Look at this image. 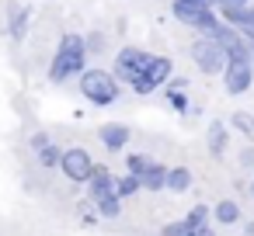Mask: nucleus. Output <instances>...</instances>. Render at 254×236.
I'll list each match as a JSON object with an SVG mask.
<instances>
[{"mask_svg":"<svg viewBox=\"0 0 254 236\" xmlns=\"http://www.w3.org/2000/svg\"><path fill=\"white\" fill-rule=\"evenodd\" d=\"M84 59H87V46L80 35H63L60 39V49L53 56V66H49V80L53 84H63L66 77L73 73H84Z\"/></svg>","mask_w":254,"mask_h":236,"instance_id":"f257e3e1","label":"nucleus"},{"mask_svg":"<svg viewBox=\"0 0 254 236\" xmlns=\"http://www.w3.org/2000/svg\"><path fill=\"white\" fill-rule=\"evenodd\" d=\"M80 94H84L91 104L105 108V104L119 101L122 84H119V80H115L108 70H84V73H80Z\"/></svg>","mask_w":254,"mask_h":236,"instance_id":"f03ea898","label":"nucleus"},{"mask_svg":"<svg viewBox=\"0 0 254 236\" xmlns=\"http://www.w3.org/2000/svg\"><path fill=\"white\" fill-rule=\"evenodd\" d=\"M87 188H91V201H94V208H98L101 215L115 219V215L122 212V198L115 194V177H112V170L94 167V174H91Z\"/></svg>","mask_w":254,"mask_h":236,"instance_id":"7ed1b4c3","label":"nucleus"},{"mask_svg":"<svg viewBox=\"0 0 254 236\" xmlns=\"http://www.w3.org/2000/svg\"><path fill=\"white\" fill-rule=\"evenodd\" d=\"M171 70H174V66H171V59H167V56H153V59H150V66L132 80V91H136V94H153L160 84H167V80H171Z\"/></svg>","mask_w":254,"mask_h":236,"instance_id":"20e7f679","label":"nucleus"},{"mask_svg":"<svg viewBox=\"0 0 254 236\" xmlns=\"http://www.w3.org/2000/svg\"><path fill=\"white\" fill-rule=\"evenodd\" d=\"M191 59H195V66H198L205 77L223 73V66H226V52H223L212 39H198V42L191 46Z\"/></svg>","mask_w":254,"mask_h":236,"instance_id":"39448f33","label":"nucleus"},{"mask_svg":"<svg viewBox=\"0 0 254 236\" xmlns=\"http://www.w3.org/2000/svg\"><path fill=\"white\" fill-rule=\"evenodd\" d=\"M94 160H91V153L87 149H66V153H60V170L70 177V181H77V184H87L91 181V174H94Z\"/></svg>","mask_w":254,"mask_h":236,"instance_id":"423d86ee","label":"nucleus"},{"mask_svg":"<svg viewBox=\"0 0 254 236\" xmlns=\"http://www.w3.org/2000/svg\"><path fill=\"white\" fill-rule=\"evenodd\" d=\"M223 80H226V94H244V91H251V84H254V63H251V59H226Z\"/></svg>","mask_w":254,"mask_h":236,"instance_id":"0eeeda50","label":"nucleus"},{"mask_svg":"<svg viewBox=\"0 0 254 236\" xmlns=\"http://www.w3.org/2000/svg\"><path fill=\"white\" fill-rule=\"evenodd\" d=\"M174 18H178V21H185L188 28L205 32V35L219 25V14H216L212 7H191V4H174Z\"/></svg>","mask_w":254,"mask_h":236,"instance_id":"6e6552de","label":"nucleus"},{"mask_svg":"<svg viewBox=\"0 0 254 236\" xmlns=\"http://www.w3.org/2000/svg\"><path fill=\"white\" fill-rule=\"evenodd\" d=\"M150 59H153V56L143 52V49H122V52L115 56V70H119L115 80H129V84H132V80L150 66Z\"/></svg>","mask_w":254,"mask_h":236,"instance_id":"1a4fd4ad","label":"nucleus"},{"mask_svg":"<svg viewBox=\"0 0 254 236\" xmlns=\"http://www.w3.org/2000/svg\"><path fill=\"white\" fill-rule=\"evenodd\" d=\"M205 219H209V208L205 205H195L178 226H167L164 229V236H195V233H202L205 229Z\"/></svg>","mask_w":254,"mask_h":236,"instance_id":"9d476101","label":"nucleus"},{"mask_svg":"<svg viewBox=\"0 0 254 236\" xmlns=\"http://www.w3.org/2000/svg\"><path fill=\"white\" fill-rule=\"evenodd\" d=\"M98 139L105 142V149H112V153H119L126 142H129V129L122 125V122H105L101 129H98Z\"/></svg>","mask_w":254,"mask_h":236,"instance_id":"9b49d317","label":"nucleus"},{"mask_svg":"<svg viewBox=\"0 0 254 236\" xmlns=\"http://www.w3.org/2000/svg\"><path fill=\"white\" fill-rule=\"evenodd\" d=\"M205 139H209L212 156H223V153H226V139H230V125H226V122H212L209 132H205Z\"/></svg>","mask_w":254,"mask_h":236,"instance_id":"f8f14e48","label":"nucleus"},{"mask_svg":"<svg viewBox=\"0 0 254 236\" xmlns=\"http://www.w3.org/2000/svg\"><path fill=\"white\" fill-rule=\"evenodd\" d=\"M164 188H171V191H188L191 188V174H188V167H167V177H164Z\"/></svg>","mask_w":254,"mask_h":236,"instance_id":"ddd939ff","label":"nucleus"},{"mask_svg":"<svg viewBox=\"0 0 254 236\" xmlns=\"http://www.w3.org/2000/svg\"><path fill=\"white\" fill-rule=\"evenodd\" d=\"M164 177H167V167H164V163H150V170L139 177V188H146V191H160V188H164Z\"/></svg>","mask_w":254,"mask_h":236,"instance_id":"4468645a","label":"nucleus"},{"mask_svg":"<svg viewBox=\"0 0 254 236\" xmlns=\"http://www.w3.org/2000/svg\"><path fill=\"white\" fill-rule=\"evenodd\" d=\"M216 222H223V226H233V222H240V205L233 201V198H223L219 205H216Z\"/></svg>","mask_w":254,"mask_h":236,"instance_id":"2eb2a0df","label":"nucleus"},{"mask_svg":"<svg viewBox=\"0 0 254 236\" xmlns=\"http://www.w3.org/2000/svg\"><path fill=\"white\" fill-rule=\"evenodd\" d=\"M32 146L39 149V156H42V163H46V167H60V149H56L46 136H35V139H32Z\"/></svg>","mask_w":254,"mask_h":236,"instance_id":"dca6fc26","label":"nucleus"},{"mask_svg":"<svg viewBox=\"0 0 254 236\" xmlns=\"http://www.w3.org/2000/svg\"><path fill=\"white\" fill-rule=\"evenodd\" d=\"M136 191H139V177H132V174L115 177V194H119V198H129V194H136Z\"/></svg>","mask_w":254,"mask_h":236,"instance_id":"f3484780","label":"nucleus"},{"mask_svg":"<svg viewBox=\"0 0 254 236\" xmlns=\"http://www.w3.org/2000/svg\"><path fill=\"white\" fill-rule=\"evenodd\" d=\"M233 129H237L244 139H251V142H254V118H251L247 111H237V115H233Z\"/></svg>","mask_w":254,"mask_h":236,"instance_id":"a211bd4d","label":"nucleus"},{"mask_svg":"<svg viewBox=\"0 0 254 236\" xmlns=\"http://www.w3.org/2000/svg\"><path fill=\"white\" fill-rule=\"evenodd\" d=\"M150 163H153V160H150V156H139V153H132V156L126 160V167H129L132 177H143V174L150 170Z\"/></svg>","mask_w":254,"mask_h":236,"instance_id":"6ab92c4d","label":"nucleus"},{"mask_svg":"<svg viewBox=\"0 0 254 236\" xmlns=\"http://www.w3.org/2000/svg\"><path fill=\"white\" fill-rule=\"evenodd\" d=\"M25 25H28V11H18V14H14V25H11V35L21 39V35H25Z\"/></svg>","mask_w":254,"mask_h":236,"instance_id":"aec40b11","label":"nucleus"},{"mask_svg":"<svg viewBox=\"0 0 254 236\" xmlns=\"http://www.w3.org/2000/svg\"><path fill=\"white\" fill-rule=\"evenodd\" d=\"M167 101H171V104H174L178 111H181V108H188V101H185V94H181V87H171V91H167Z\"/></svg>","mask_w":254,"mask_h":236,"instance_id":"412c9836","label":"nucleus"},{"mask_svg":"<svg viewBox=\"0 0 254 236\" xmlns=\"http://www.w3.org/2000/svg\"><path fill=\"white\" fill-rule=\"evenodd\" d=\"M174 4H191V7H212L216 11V0H174Z\"/></svg>","mask_w":254,"mask_h":236,"instance_id":"4be33fe9","label":"nucleus"},{"mask_svg":"<svg viewBox=\"0 0 254 236\" xmlns=\"http://www.w3.org/2000/svg\"><path fill=\"white\" fill-rule=\"evenodd\" d=\"M240 163H244V167H254V146H247V149L240 153Z\"/></svg>","mask_w":254,"mask_h":236,"instance_id":"5701e85b","label":"nucleus"},{"mask_svg":"<svg viewBox=\"0 0 254 236\" xmlns=\"http://www.w3.org/2000/svg\"><path fill=\"white\" fill-rule=\"evenodd\" d=\"M223 4H247V0H216V7H223Z\"/></svg>","mask_w":254,"mask_h":236,"instance_id":"b1692460","label":"nucleus"},{"mask_svg":"<svg viewBox=\"0 0 254 236\" xmlns=\"http://www.w3.org/2000/svg\"><path fill=\"white\" fill-rule=\"evenodd\" d=\"M195 236H216V233H212V229L205 226V229H202V233H195Z\"/></svg>","mask_w":254,"mask_h":236,"instance_id":"393cba45","label":"nucleus"},{"mask_svg":"<svg viewBox=\"0 0 254 236\" xmlns=\"http://www.w3.org/2000/svg\"><path fill=\"white\" fill-rule=\"evenodd\" d=\"M251 198H254V181H251Z\"/></svg>","mask_w":254,"mask_h":236,"instance_id":"a878e982","label":"nucleus"}]
</instances>
